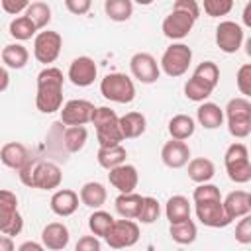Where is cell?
<instances>
[{
    "instance_id": "1",
    "label": "cell",
    "mask_w": 251,
    "mask_h": 251,
    "mask_svg": "<svg viewBox=\"0 0 251 251\" xmlns=\"http://www.w3.org/2000/svg\"><path fill=\"white\" fill-rule=\"evenodd\" d=\"M63 71L57 67H45L37 75L35 108L41 114H55L63 106Z\"/></svg>"
},
{
    "instance_id": "2",
    "label": "cell",
    "mask_w": 251,
    "mask_h": 251,
    "mask_svg": "<svg viewBox=\"0 0 251 251\" xmlns=\"http://www.w3.org/2000/svg\"><path fill=\"white\" fill-rule=\"evenodd\" d=\"M18 173H20V180L25 186L39 188V190L59 188V184L63 180V173H61L59 165H55L51 161L35 159V157H29Z\"/></svg>"
},
{
    "instance_id": "3",
    "label": "cell",
    "mask_w": 251,
    "mask_h": 251,
    "mask_svg": "<svg viewBox=\"0 0 251 251\" xmlns=\"http://www.w3.org/2000/svg\"><path fill=\"white\" fill-rule=\"evenodd\" d=\"M224 118H227V131L237 137L245 139L251 133V102L245 96L231 98L224 108Z\"/></svg>"
},
{
    "instance_id": "4",
    "label": "cell",
    "mask_w": 251,
    "mask_h": 251,
    "mask_svg": "<svg viewBox=\"0 0 251 251\" xmlns=\"http://www.w3.org/2000/svg\"><path fill=\"white\" fill-rule=\"evenodd\" d=\"M90 124H94L96 139H98L100 147L118 145V143L124 141V135H122L120 124H118V114L112 108H108V106L94 108V114H92Z\"/></svg>"
},
{
    "instance_id": "5",
    "label": "cell",
    "mask_w": 251,
    "mask_h": 251,
    "mask_svg": "<svg viewBox=\"0 0 251 251\" xmlns=\"http://www.w3.org/2000/svg\"><path fill=\"white\" fill-rule=\"evenodd\" d=\"M224 165L227 171L229 180L235 184H245L251 180V163H249V149L245 143H231L226 149Z\"/></svg>"
},
{
    "instance_id": "6",
    "label": "cell",
    "mask_w": 251,
    "mask_h": 251,
    "mask_svg": "<svg viewBox=\"0 0 251 251\" xmlns=\"http://www.w3.org/2000/svg\"><path fill=\"white\" fill-rule=\"evenodd\" d=\"M100 94L116 104H129L135 98V84L124 73H110L100 80Z\"/></svg>"
},
{
    "instance_id": "7",
    "label": "cell",
    "mask_w": 251,
    "mask_h": 251,
    "mask_svg": "<svg viewBox=\"0 0 251 251\" xmlns=\"http://www.w3.org/2000/svg\"><path fill=\"white\" fill-rule=\"evenodd\" d=\"M190 63H192V49L186 43H173L165 49L161 63H159V69L167 76L176 78L188 71Z\"/></svg>"
},
{
    "instance_id": "8",
    "label": "cell",
    "mask_w": 251,
    "mask_h": 251,
    "mask_svg": "<svg viewBox=\"0 0 251 251\" xmlns=\"http://www.w3.org/2000/svg\"><path fill=\"white\" fill-rule=\"evenodd\" d=\"M24 229V218L18 212V196L12 190L0 188V231L14 237Z\"/></svg>"
},
{
    "instance_id": "9",
    "label": "cell",
    "mask_w": 251,
    "mask_h": 251,
    "mask_svg": "<svg viewBox=\"0 0 251 251\" xmlns=\"http://www.w3.org/2000/svg\"><path fill=\"white\" fill-rule=\"evenodd\" d=\"M139 235L141 233H139L137 222L129 218H122V220H114L104 239L112 249H126V247H133L139 241Z\"/></svg>"
},
{
    "instance_id": "10",
    "label": "cell",
    "mask_w": 251,
    "mask_h": 251,
    "mask_svg": "<svg viewBox=\"0 0 251 251\" xmlns=\"http://www.w3.org/2000/svg\"><path fill=\"white\" fill-rule=\"evenodd\" d=\"M61 47H63V37L59 31L43 29L33 37V57L47 67L57 61Z\"/></svg>"
},
{
    "instance_id": "11",
    "label": "cell",
    "mask_w": 251,
    "mask_h": 251,
    "mask_svg": "<svg viewBox=\"0 0 251 251\" xmlns=\"http://www.w3.org/2000/svg\"><path fill=\"white\" fill-rule=\"evenodd\" d=\"M194 24H196V18L194 16H190L184 10L173 8V12L163 20L161 29H163V35L165 37H169L173 41H178V39H184L192 31Z\"/></svg>"
},
{
    "instance_id": "12",
    "label": "cell",
    "mask_w": 251,
    "mask_h": 251,
    "mask_svg": "<svg viewBox=\"0 0 251 251\" xmlns=\"http://www.w3.org/2000/svg\"><path fill=\"white\" fill-rule=\"evenodd\" d=\"M194 212L200 224H204L206 227H226L231 224V218L226 214L222 200L194 202Z\"/></svg>"
},
{
    "instance_id": "13",
    "label": "cell",
    "mask_w": 251,
    "mask_h": 251,
    "mask_svg": "<svg viewBox=\"0 0 251 251\" xmlns=\"http://www.w3.org/2000/svg\"><path fill=\"white\" fill-rule=\"evenodd\" d=\"M243 39H245V33H243V27L237 22L224 20V22L218 24V27H216V45L220 47V51L237 53Z\"/></svg>"
},
{
    "instance_id": "14",
    "label": "cell",
    "mask_w": 251,
    "mask_h": 251,
    "mask_svg": "<svg viewBox=\"0 0 251 251\" xmlns=\"http://www.w3.org/2000/svg\"><path fill=\"white\" fill-rule=\"evenodd\" d=\"M94 108L96 106L90 100H84V98L69 100L59 110L61 112V122L65 126H86L92 120Z\"/></svg>"
},
{
    "instance_id": "15",
    "label": "cell",
    "mask_w": 251,
    "mask_h": 251,
    "mask_svg": "<svg viewBox=\"0 0 251 251\" xmlns=\"http://www.w3.org/2000/svg\"><path fill=\"white\" fill-rule=\"evenodd\" d=\"M129 71H131L133 78H137L143 84L157 82V78L161 75V69H159L157 59L151 53H143V51L141 53H135L129 59Z\"/></svg>"
},
{
    "instance_id": "16",
    "label": "cell",
    "mask_w": 251,
    "mask_h": 251,
    "mask_svg": "<svg viewBox=\"0 0 251 251\" xmlns=\"http://www.w3.org/2000/svg\"><path fill=\"white\" fill-rule=\"evenodd\" d=\"M96 75H98V67H96L94 59H90L86 55H80V57L73 59L71 65H69V73H67L69 80L75 86H80V88L90 86L96 80Z\"/></svg>"
},
{
    "instance_id": "17",
    "label": "cell",
    "mask_w": 251,
    "mask_h": 251,
    "mask_svg": "<svg viewBox=\"0 0 251 251\" xmlns=\"http://www.w3.org/2000/svg\"><path fill=\"white\" fill-rule=\"evenodd\" d=\"M108 180L118 192H133L139 182L137 169L129 163H122L114 169H108Z\"/></svg>"
},
{
    "instance_id": "18",
    "label": "cell",
    "mask_w": 251,
    "mask_h": 251,
    "mask_svg": "<svg viewBox=\"0 0 251 251\" xmlns=\"http://www.w3.org/2000/svg\"><path fill=\"white\" fill-rule=\"evenodd\" d=\"M188 159H190V147L180 139L171 137V141H167L161 149V161L169 169H180L188 163Z\"/></svg>"
},
{
    "instance_id": "19",
    "label": "cell",
    "mask_w": 251,
    "mask_h": 251,
    "mask_svg": "<svg viewBox=\"0 0 251 251\" xmlns=\"http://www.w3.org/2000/svg\"><path fill=\"white\" fill-rule=\"evenodd\" d=\"M69 241H71V233L63 222H51L41 231V243L45 249L61 251L69 245Z\"/></svg>"
},
{
    "instance_id": "20",
    "label": "cell",
    "mask_w": 251,
    "mask_h": 251,
    "mask_svg": "<svg viewBox=\"0 0 251 251\" xmlns=\"http://www.w3.org/2000/svg\"><path fill=\"white\" fill-rule=\"evenodd\" d=\"M78 194L71 188H59L57 192H53L51 200H49V206H51V212L55 216H61V218H69L76 212L78 208Z\"/></svg>"
},
{
    "instance_id": "21",
    "label": "cell",
    "mask_w": 251,
    "mask_h": 251,
    "mask_svg": "<svg viewBox=\"0 0 251 251\" xmlns=\"http://www.w3.org/2000/svg\"><path fill=\"white\" fill-rule=\"evenodd\" d=\"M29 151L24 143L20 141H10V143H4L2 149H0V163L8 169H14V171H20L24 167V163L29 159Z\"/></svg>"
},
{
    "instance_id": "22",
    "label": "cell",
    "mask_w": 251,
    "mask_h": 251,
    "mask_svg": "<svg viewBox=\"0 0 251 251\" xmlns=\"http://www.w3.org/2000/svg\"><path fill=\"white\" fill-rule=\"evenodd\" d=\"M222 204H224L226 214L231 218V222L241 218V216H245V214H251V194L247 190H233V192H229L222 200Z\"/></svg>"
},
{
    "instance_id": "23",
    "label": "cell",
    "mask_w": 251,
    "mask_h": 251,
    "mask_svg": "<svg viewBox=\"0 0 251 251\" xmlns=\"http://www.w3.org/2000/svg\"><path fill=\"white\" fill-rule=\"evenodd\" d=\"M118 124H120V131L124 139H135L143 135L147 129V120L141 112H127L122 118H118Z\"/></svg>"
},
{
    "instance_id": "24",
    "label": "cell",
    "mask_w": 251,
    "mask_h": 251,
    "mask_svg": "<svg viewBox=\"0 0 251 251\" xmlns=\"http://www.w3.org/2000/svg\"><path fill=\"white\" fill-rule=\"evenodd\" d=\"M196 120L204 129H218L224 124V110L214 102H202L196 110Z\"/></svg>"
},
{
    "instance_id": "25",
    "label": "cell",
    "mask_w": 251,
    "mask_h": 251,
    "mask_svg": "<svg viewBox=\"0 0 251 251\" xmlns=\"http://www.w3.org/2000/svg\"><path fill=\"white\" fill-rule=\"evenodd\" d=\"M78 198H80V202L84 206L96 210V208H102L104 206V202L108 198V192H106V186L102 182L90 180V182H84L82 184V188L78 190Z\"/></svg>"
},
{
    "instance_id": "26",
    "label": "cell",
    "mask_w": 251,
    "mask_h": 251,
    "mask_svg": "<svg viewBox=\"0 0 251 251\" xmlns=\"http://www.w3.org/2000/svg\"><path fill=\"white\" fill-rule=\"evenodd\" d=\"M190 212H192L190 202H188V198L182 196V194L171 196V198L167 200V204H165V216H167L169 224H178V222L188 220V218H190Z\"/></svg>"
},
{
    "instance_id": "27",
    "label": "cell",
    "mask_w": 251,
    "mask_h": 251,
    "mask_svg": "<svg viewBox=\"0 0 251 251\" xmlns=\"http://www.w3.org/2000/svg\"><path fill=\"white\" fill-rule=\"evenodd\" d=\"M188 178L194 180L196 184L200 182H208L214 178L216 175V167L210 159L206 157H194V159H188Z\"/></svg>"
},
{
    "instance_id": "28",
    "label": "cell",
    "mask_w": 251,
    "mask_h": 251,
    "mask_svg": "<svg viewBox=\"0 0 251 251\" xmlns=\"http://www.w3.org/2000/svg\"><path fill=\"white\" fill-rule=\"evenodd\" d=\"M141 202H143V196H139L135 192H120V196L114 200V206L122 218L137 220V214L141 210Z\"/></svg>"
},
{
    "instance_id": "29",
    "label": "cell",
    "mask_w": 251,
    "mask_h": 251,
    "mask_svg": "<svg viewBox=\"0 0 251 251\" xmlns=\"http://www.w3.org/2000/svg\"><path fill=\"white\" fill-rule=\"evenodd\" d=\"M194 131H196V122L186 114H176L169 122V133H171L173 139L184 141V139L192 137Z\"/></svg>"
},
{
    "instance_id": "30",
    "label": "cell",
    "mask_w": 251,
    "mask_h": 251,
    "mask_svg": "<svg viewBox=\"0 0 251 251\" xmlns=\"http://www.w3.org/2000/svg\"><path fill=\"white\" fill-rule=\"evenodd\" d=\"M126 157H127V151L122 143L118 145H108V147H100L98 153H96V159H98V165L104 167V169H114L122 163H126Z\"/></svg>"
},
{
    "instance_id": "31",
    "label": "cell",
    "mask_w": 251,
    "mask_h": 251,
    "mask_svg": "<svg viewBox=\"0 0 251 251\" xmlns=\"http://www.w3.org/2000/svg\"><path fill=\"white\" fill-rule=\"evenodd\" d=\"M29 61V51L22 43H10L2 49V63L8 69H24Z\"/></svg>"
},
{
    "instance_id": "32",
    "label": "cell",
    "mask_w": 251,
    "mask_h": 251,
    "mask_svg": "<svg viewBox=\"0 0 251 251\" xmlns=\"http://www.w3.org/2000/svg\"><path fill=\"white\" fill-rule=\"evenodd\" d=\"M169 235L175 243L178 245H190L194 243L196 235H198V229H196V224L188 218L184 222H178V224H171L169 227Z\"/></svg>"
},
{
    "instance_id": "33",
    "label": "cell",
    "mask_w": 251,
    "mask_h": 251,
    "mask_svg": "<svg viewBox=\"0 0 251 251\" xmlns=\"http://www.w3.org/2000/svg\"><path fill=\"white\" fill-rule=\"evenodd\" d=\"M8 31H10V35H12L16 41H27V39L35 37L37 27H35L33 22L24 14V16H16V18L10 22Z\"/></svg>"
},
{
    "instance_id": "34",
    "label": "cell",
    "mask_w": 251,
    "mask_h": 251,
    "mask_svg": "<svg viewBox=\"0 0 251 251\" xmlns=\"http://www.w3.org/2000/svg\"><path fill=\"white\" fill-rule=\"evenodd\" d=\"M88 139V131L84 126H69L63 135V145L69 153H78Z\"/></svg>"
},
{
    "instance_id": "35",
    "label": "cell",
    "mask_w": 251,
    "mask_h": 251,
    "mask_svg": "<svg viewBox=\"0 0 251 251\" xmlns=\"http://www.w3.org/2000/svg\"><path fill=\"white\" fill-rule=\"evenodd\" d=\"M104 12L112 22H127L133 14L131 0H104Z\"/></svg>"
},
{
    "instance_id": "36",
    "label": "cell",
    "mask_w": 251,
    "mask_h": 251,
    "mask_svg": "<svg viewBox=\"0 0 251 251\" xmlns=\"http://www.w3.org/2000/svg\"><path fill=\"white\" fill-rule=\"evenodd\" d=\"M212 92H214V86L200 80L198 76H190L184 84V96L192 102H204L212 96Z\"/></svg>"
},
{
    "instance_id": "37",
    "label": "cell",
    "mask_w": 251,
    "mask_h": 251,
    "mask_svg": "<svg viewBox=\"0 0 251 251\" xmlns=\"http://www.w3.org/2000/svg\"><path fill=\"white\" fill-rule=\"evenodd\" d=\"M112 224H114V216L100 208H96L88 218V227H90L92 235H96V237H106Z\"/></svg>"
},
{
    "instance_id": "38",
    "label": "cell",
    "mask_w": 251,
    "mask_h": 251,
    "mask_svg": "<svg viewBox=\"0 0 251 251\" xmlns=\"http://www.w3.org/2000/svg\"><path fill=\"white\" fill-rule=\"evenodd\" d=\"M25 16L33 22V25L37 27V29H45L47 25H49V22H51V8H49V4H45V2H29V6L25 8Z\"/></svg>"
},
{
    "instance_id": "39",
    "label": "cell",
    "mask_w": 251,
    "mask_h": 251,
    "mask_svg": "<svg viewBox=\"0 0 251 251\" xmlns=\"http://www.w3.org/2000/svg\"><path fill=\"white\" fill-rule=\"evenodd\" d=\"M192 76H198L200 80H204V82H208L210 86L216 88L218 82H220V69H218V65L212 63V61H202V63L194 69Z\"/></svg>"
},
{
    "instance_id": "40",
    "label": "cell",
    "mask_w": 251,
    "mask_h": 251,
    "mask_svg": "<svg viewBox=\"0 0 251 251\" xmlns=\"http://www.w3.org/2000/svg\"><path fill=\"white\" fill-rule=\"evenodd\" d=\"M159 214H161V206H159L157 198L143 196V202H141V210L137 214V220L141 224H153V222L159 220Z\"/></svg>"
},
{
    "instance_id": "41",
    "label": "cell",
    "mask_w": 251,
    "mask_h": 251,
    "mask_svg": "<svg viewBox=\"0 0 251 251\" xmlns=\"http://www.w3.org/2000/svg\"><path fill=\"white\" fill-rule=\"evenodd\" d=\"M192 200L194 202H204V200H222V192L216 184H212L210 180L208 182H200L194 192H192Z\"/></svg>"
},
{
    "instance_id": "42",
    "label": "cell",
    "mask_w": 251,
    "mask_h": 251,
    "mask_svg": "<svg viewBox=\"0 0 251 251\" xmlns=\"http://www.w3.org/2000/svg\"><path fill=\"white\" fill-rule=\"evenodd\" d=\"M204 12L210 18H222L227 16L233 8V0H204Z\"/></svg>"
},
{
    "instance_id": "43",
    "label": "cell",
    "mask_w": 251,
    "mask_h": 251,
    "mask_svg": "<svg viewBox=\"0 0 251 251\" xmlns=\"http://www.w3.org/2000/svg\"><path fill=\"white\" fill-rule=\"evenodd\" d=\"M235 82H237L239 92L245 98H249L251 96V65L249 63H245V65L239 67V71L235 75Z\"/></svg>"
},
{
    "instance_id": "44",
    "label": "cell",
    "mask_w": 251,
    "mask_h": 251,
    "mask_svg": "<svg viewBox=\"0 0 251 251\" xmlns=\"http://www.w3.org/2000/svg\"><path fill=\"white\" fill-rule=\"evenodd\" d=\"M237 226H235V239L243 245H249L251 243V216L245 214L241 218H237Z\"/></svg>"
},
{
    "instance_id": "45",
    "label": "cell",
    "mask_w": 251,
    "mask_h": 251,
    "mask_svg": "<svg viewBox=\"0 0 251 251\" xmlns=\"http://www.w3.org/2000/svg\"><path fill=\"white\" fill-rule=\"evenodd\" d=\"M31 0H0L2 10L10 16H20L22 12H25V8L29 6Z\"/></svg>"
},
{
    "instance_id": "46",
    "label": "cell",
    "mask_w": 251,
    "mask_h": 251,
    "mask_svg": "<svg viewBox=\"0 0 251 251\" xmlns=\"http://www.w3.org/2000/svg\"><path fill=\"white\" fill-rule=\"evenodd\" d=\"M90 6H92V0H65V8H67L71 14H75V16H84V14H88Z\"/></svg>"
},
{
    "instance_id": "47",
    "label": "cell",
    "mask_w": 251,
    "mask_h": 251,
    "mask_svg": "<svg viewBox=\"0 0 251 251\" xmlns=\"http://www.w3.org/2000/svg\"><path fill=\"white\" fill-rule=\"evenodd\" d=\"M75 247H76V251H100L102 243L96 235H82Z\"/></svg>"
},
{
    "instance_id": "48",
    "label": "cell",
    "mask_w": 251,
    "mask_h": 251,
    "mask_svg": "<svg viewBox=\"0 0 251 251\" xmlns=\"http://www.w3.org/2000/svg\"><path fill=\"white\" fill-rule=\"evenodd\" d=\"M173 8H178V10H184L188 12L190 16H194L196 20L200 18V6L196 0H175V6Z\"/></svg>"
},
{
    "instance_id": "49",
    "label": "cell",
    "mask_w": 251,
    "mask_h": 251,
    "mask_svg": "<svg viewBox=\"0 0 251 251\" xmlns=\"http://www.w3.org/2000/svg\"><path fill=\"white\" fill-rule=\"evenodd\" d=\"M43 243H35V241H24L18 245V251H43Z\"/></svg>"
},
{
    "instance_id": "50",
    "label": "cell",
    "mask_w": 251,
    "mask_h": 251,
    "mask_svg": "<svg viewBox=\"0 0 251 251\" xmlns=\"http://www.w3.org/2000/svg\"><path fill=\"white\" fill-rule=\"evenodd\" d=\"M16 249V243L10 235H0V251H14Z\"/></svg>"
},
{
    "instance_id": "51",
    "label": "cell",
    "mask_w": 251,
    "mask_h": 251,
    "mask_svg": "<svg viewBox=\"0 0 251 251\" xmlns=\"http://www.w3.org/2000/svg\"><path fill=\"white\" fill-rule=\"evenodd\" d=\"M8 84H10V75H8V71L0 65V92H4V90L8 88Z\"/></svg>"
},
{
    "instance_id": "52",
    "label": "cell",
    "mask_w": 251,
    "mask_h": 251,
    "mask_svg": "<svg viewBox=\"0 0 251 251\" xmlns=\"http://www.w3.org/2000/svg\"><path fill=\"white\" fill-rule=\"evenodd\" d=\"M249 4L245 6V12H243V22H245V25H251V20H249Z\"/></svg>"
},
{
    "instance_id": "53",
    "label": "cell",
    "mask_w": 251,
    "mask_h": 251,
    "mask_svg": "<svg viewBox=\"0 0 251 251\" xmlns=\"http://www.w3.org/2000/svg\"><path fill=\"white\" fill-rule=\"evenodd\" d=\"M131 2H135V4H139V6H149V4H153V0H131Z\"/></svg>"
}]
</instances>
